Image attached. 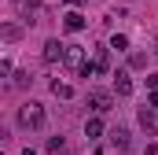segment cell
<instances>
[{
	"label": "cell",
	"mask_w": 158,
	"mask_h": 155,
	"mask_svg": "<svg viewBox=\"0 0 158 155\" xmlns=\"http://www.w3.org/2000/svg\"><path fill=\"white\" fill-rule=\"evenodd\" d=\"M48 152H63V137H52L48 140Z\"/></svg>",
	"instance_id": "13"
},
{
	"label": "cell",
	"mask_w": 158,
	"mask_h": 155,
	"mask_svg": "<svg viewBox=\"0 0 158 155\" xmlns=\"http://www.w3.org/2000/svg\"><path fill=\"white\" fill-rule=\"evenodd\" d=\"M52 92H55L59 100H70V96H74V89H70V85H59V81L52 85Z\"/></svg>",
	"instance_id": "11"
},
{
	"label": "cell",
	"mask_w": 158,
	"mask_h": 155,
	"mask_svg": "<svg viewBox=\"0 0 158 155\" xmlns=\"http://www.w3.org/2000/svg\"><path fill=\"white\" fill-rule=\"evenodd\" d=\"M63 26H66L70 33H77V30H85V15H81V11H66V19H63Z\"/></svg>",
	"instance_id": "6"
},
{
	"label": "cell",
	"mask_w": 158,
	"mask_h": 155,
	"mask_svg": "<svg viewBox=\"0 0 158 155\" xmlns=\"http://www.w3.org/2000/svg\"><path fill=\"white\" fill-rule=\"evenodd\" d=\"M66 4H81V0H66Z\"/></svg>",
	"instance_id": "17"
},
{
	"label": "cell",
	"mask_w": 158,
	"mask_h": 155,
	"mask_svg": "<svg viewBox=\"0 0 158 155\" xmlns=\"http://www.w3.org/2000/svg\"><path fill=\"white\" fill-rule=\"evenodd\" d=\"M88 104H92V111H96V115H107V111L114 107V96H110V92H103V89H92V92H88Z\"/></svg>",
	"instance_id": "3"
},
{
	"label": "cell",
	"mask_w": 158,
	"mask_h": 155,
	"mask_svg": "<svg viewBox=\"0 0 158 155\" xmlns=\"http://www.w3.org/2000/svg\"><path fill=\"white\" fill-rule=\"evenodd\" d=\"M114 92H118V96H129V92H132V78L118 74V78H114Z\"/></svg>",
	"instance_id": "10"
},
{
	"label": "cell",
	"mask_w": 158,
	"mask_h": 155,
	"mask_svg": "<svg viewBox=\"0 0 158 155\" xmlns=\"http://www.w3.org/2000/svg\"><path fill=\"white\" fill-rule=\"evenodd\" d=\"M147 85H151V92H158V74H147Z\"/></svg>",
	"instance_id": "14"
},
{
	"label": "cell",
	"mask_w": 158,
	"mask_h": 155,
	"mask_svg": "<svg viewBox=\"0 0 158 155\" xmlns=\"http://www.w3.org/2000/svg\"><path fill=\"white\" fill-rule=\"evenodd\" d=\"M110 144H114L118 152H129V148H132V140H129V129H125V126H114V129H110Z\"/></svg>",
	"instance_id": "5"
},
{
	"label": "cell",
	"mask_w": 158,
	"mask_h": 155,
	"mask_svg": "<svg viewBox=\"0 0 158 155\" xmlns=\"http://www.w3.org/2000/svg\"><path fill=\"white\" fill-rule=\"evenodd\" d=\"M19 126H26V129H40L44 126V107H40L37 100H26L19 107Z\"/></svg>",
	"instance_id": "1"
},
{
	"label": "cell",
	"mask_w": 158,
	"mask_h": 155,
	"mask_svg": "<svg viewBox=\"0 0 158 155\" xmlns=\"http://www.w3.org/2000/svg\"><path fill=\"white\" fill-rule=\"evenodd\" d=\"M110 48L125 52V48H129V37H125V33H114V37H110Z\"/></svg>",
	"instance_id": "12"
},
{
	"label": "cell",
	"mask_w": 158,
	"mask_h": 155,
	"mask_svg": "<svg viewBox=\"0 0 158 155\" xmlns=\"http://www.w3.org/2000/svg\"><path fill=\"white\" fill-rule=\"evenodd\" d=\"M147 107H155V111H158V92H151V96H147Z\"/></svg>",
	"instance_id": "15"
},
{
	"label": "cell",
	"mask_w": 158,
	"mask_h": 155,
	"mask_svg": "<svg viewBox=\"0 0 158 155\" xmlns=\"http://www.w3.org/2000/svg\"><path fill=\"white\" fill-rule=\"evenodd\" d=\"M66 67H74L77 70V78L85 74V67H88V59H85V48L81 44H66V59H63Z\"/></svg>",
	"instance_id": "2"
},
{
	"label": "cell",
	"mask_w": 158,
	"mask_h": 155,
	"mask_svg": "<svg viewBox=\"0 0 158 155\" xmlns=\"http://www.w3.org/2000/svg\"><path fill=\"white\" fill-rule=\"evenodd\" d=\"M22 155H37V152H33V148H26V152H22Z\"/></svg>",
	"instance_id": "16"
},
{
	"label": "cell",
	"mask_w": 158,
	"mask_h": 155,
	"mask_svg": "<svg viewBox=\"0 0 158 155\" xmlns=\"http://www.w3.org/2000/svg\"><path fill=\"white\" fill-rule=\"evenodd\" d=\"M92 67H96V74L110 70V52H107V48H99V52H96V59H92Z\"/></svg>",
	"instance_id": "9"
},
{
	"label": "cell",
	"mask_w": 158,
	"mask_h": 155,
	"mask_svg": "<svg viewBox=\"0 0 158 155\" xmlns=\"http://www.w3.org/2000/svg\"><path fill=\"white\" fill-rule=\"evenodd\" d=\"M63 59H66V44L59 37L44 41V63H63Z\"/></svg>",
	"instance_id": "4"
},
{
	"label": "cell",
	"mask_w": 158,
	"mask_h": 155,
	"mask_svg": "<svg viewBox=\"0 0 158 155\" xmlns=\"http://www.w3.org/2000/svg\"><path fill=\"white\" fill-rule=\"evenodd\" d=\"M85 137H88V140H99V137H103V118H88V122H85Z\"/></svg>",
	"instance_id": "8"
},
{
	"label": "cell",
	"mask_w": 158,
	"mask_h": 155,
	"mask_svg": "<svg viewBox=\"0 0 158 155\" xmlns=\"http://www.w3.org/2000/svg\"><path fill=\"white\" fill-rule=\"evenodd\" d=\"M140 126H143V129H151V133H155V129H158V118H155V107H147V104L140 107Z\"/></svg>",
	"instance_id": "7"
}]
</instances>
